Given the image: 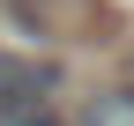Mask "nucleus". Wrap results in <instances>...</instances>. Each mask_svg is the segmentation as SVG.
<instances>
[{
  "instance_id": "nucleus-3",
  "label": "nucleus",
  "mask_w": 134,
  "mask_h": 126,
  "mask_svg": "<svg viewBox=\"0 0 134 126\" xmlns=\"http://www.w3.org/2000/svg\"><path fill=\"white\" fill-rule=\"evenodd\" d=\"M0 126H67L60 104H45V111H0Z\"/></svg>"
},
{
  "instance_id": "nucleus-1",
  "label": "nucleus",
  "mask_w": 134,
  "mask_h": 126,
  "mask_svg": "<svg viewBox=\"0 0 134 126\" xmlns=\"http://www.w3.org/2000/svg\"><path fill=\"white\" fill-rule=\"evenodd\" d=\"M60 89H67V67H60V59L0 52V111H45Z\"/></svg>"
},
{
  "instance_id": "nucleus-2",
  "label": "nucleus",
  "mask_w": 134,
  "mask_h": 126,
  "mask_svg": "<svg viewBox=\"0 0 134 126\" xmlns=\"http://www.w3.org/2000/svg\"><path fill=\"white\" fill-rule=\"evenodd\" d=\"M67 126H134V89L112 82V89H90V97L75 104V119Z\"/></svg>"
},
{
  "instance_id": "nucleus-4",
  "label": "nucleus",
  "mask_w": 134,
  "mask_h": 126,
  "mask_svg": "<svg viewBox=\"0 0 134 126\" xmlns=\"http://www.w3.org/2000/svg\"><path fill=\"white\" fill-rule=\"evenodd\" d=\"M127 89H134V52H127Z\"/></svg>"
}]
</instances>
